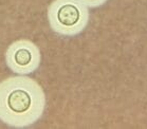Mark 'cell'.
I'll use <instances>...</instances> for the list:
<instances>
[{
  "instance_id": "4",
  "label": "cell",
  "mask_w": 147,
  "mask_h": 129,
  "mask_svg": "<svg viewBox=\"0 0 147 129\" xmlns=\"http://www.w3.org/2000/svg\"><path fill=\"white\" fill-rule=\"evenodd\" d=\"M82 3H84L86 7H102L103 4H105L107 2L108 0H80Z\"/></svg>"
},
{
  "instance_id": "2",
  "label": "cell",
  "mask_w": 147,
  "mask_h": 129,
  "mask_svg": "<svg viewBox=\"0 0 147 129\" xmlns=\"http://www.w3.org/2000/svg\"><path fill=\"white\" fill-rule=\"evenodd\" d=\"M47 16L54 33L66 37L76 36L89 22V7L80 0H54L48 7Z\"/></svg>"
},
{
  "instance_id": "1",
  "label": "cell",
  "mask_w": 147,
  "mask_h": 129,
  "mask_svg": "<svg viewBox=\"0 0 147 129\" xmlns=\"http://www.w3.org/2000/svg\"><path fill=\"white\" fill-rule=\"evenodd\" d=\"M46 109L42 87L28 75L0 82V121L13 128H26L41 119Z\"/></svg>"
},
{
  "instance_id": "3",
  "label": "cell",
  "mask_w": 147,
  "mask_h": 129,
  "mask_svg": "<svg viewBox=\"0 0 147 129\" xmlns=\"http://www.w3.org/2000/svg\"><path fill=\"white\" fill-rule=\"evenodd\" d=\"M5 63L7 68L17 75H29L39 68L40 50L31 40L18 39L7 47Z\"/></svg>"
}]
</instances>
